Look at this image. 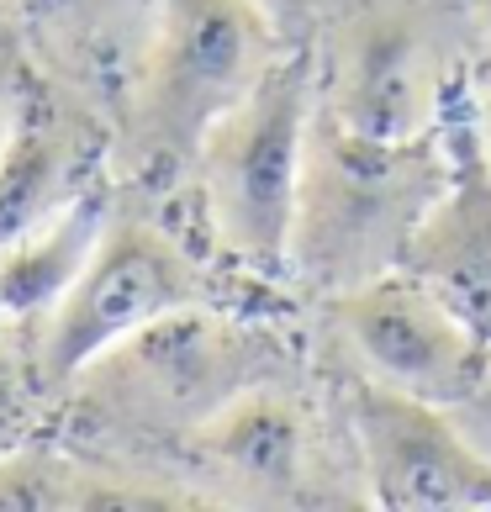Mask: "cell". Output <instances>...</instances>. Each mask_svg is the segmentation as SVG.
<instances>
[{
    "label": "cell",
    "mask_w": 491,
    "mask_h": 512,
    "mask_svg": "<svg viewBox=\"0 0 491 512\" xmlns=\"http://www.w3.org/2000/svg\"><path fill=\"white\" fill-rule=\"evenodd\" d=\"M64 206V143L32 111L11 122L0 148V254L32 238Z\"/></svg>",
    "instance_id": "7c38bea8"
},
{
    "label": "cell",
    "mask_w": 491,
    "mask_h": 512,
    "mask_svg": "<svg viewBox=\"0 0 491 512\" xmlns=\"http://www.w3.org/2000/svg\"><path fill=\"white\" fill-rule=\"evenodd\" d=\"M196 301V270L159 227L148 222H111L80 280L48 317L37 375L48 391L74 386L101 354L127 344L148 322Z\"/></svg>",
    "instance_id": "8992f818"
},
{
    "label": "cell",
    "mask_w": 491,
    "mask_h": 512,
    "mask_svg": "<svg viewBox=\"0 0 491 512\" xmlns=\"http://www.w3.org/2000/svg\"><path fill=\"white\" fill-rule=\"evenodd\" d=\"M328 312L338 333L349 338V349L360 354L365 375L391 391L455 407L470 402L486 381L491 344L439 291H428L407 270H386L333 296Z\"/></svg>",
    "instance_id": "52a82bcc"
},
{
    "label": "cell",
    "mask_w": 491,
    "mask_h": 512,
    "mask_svg": "<svg viewBox=\"0 0 491 512\" xmlns=\"http://www.w3.org/2000/svg\"><path fill=\"white\" fill-rule=\"evenodd\" d=\"M0 370H6V365H0ZM16 412H22V407H16V391H11V375H0V449H6V444H11V428H16ZM0 460H6V454H0Z\"/></svg>",
    "instance_id": "9a60e30c"
},
{
    "label": "cell",
    "mask_w": 491,
    "mask_h": 512,
    "mask_svg": "<svg viewBox=\"0 0 491 512\" xmlns=\"http://www.w3.org/2000/svg\"><path fill=\"white\" fill-rule=\"evenodd\" d=\"M470 37H476V64H481V85H491V0H481V11H476V27H470Z\"/></svg>",
    "instance_id": "5bb4252c"
},
{
    "label": "cell",
    "mask_w": 491,
    "mask_h": 512,
    "mask_svg": "<svg viewBox=\"0 0 491 512\" xmlns=\"http://www.w3.org/2000/svg\"><path fill=\"white\" fill-rule=\"evenodd\" d=\"M317 80L307 53L275 59L233 111H222L196 148V175L217 238L238 259L275 270L291 259V227L307 164Z\"/></svg>",
    "instance_id": "7a4b0ae2"
},
{
    "label": "cell",
    "mask_w": 491,
    "mask_h": 512,
    "mask_svg": "<svg viewBox=\"0 0 491 512\" xmlns=\"http://www.w3.org/2000/svg\"><path fill=\"white\" fill-rule=\"evenodd\" d=\"M106 233V201L74 196L53 212L32 238L0 254V317H37L53 312L64 291L80 280V270L96 254Z\"/></svg>",
    "instance_id": "8fae6325"
},
{
    "label": "cell",
    "mask_w": 491,
    "mask_h": 512,
    "mask_svg": "<svg viewBox=\"0 0 491 512\" xmlns=\"http://www.w3.org/2000/svg\"><path fill=\"white\" fill-rule=\"evenodd\" d=\"M449 175L433 206L418 217L402 270L439 291L470 328L491 344V164L476 117L449 132Z\"/></svg>",
    "instance_id": "9c48e42d"
},
{
    "label": "cell",
    "mask_w": 491,
    "mask_h": 512,
    "mask_svg": "<svg viewBox=\"0 0 491 512\" xmlns=\"http://www.w3.org/2000/svg\"><path fill=\"white\" fill-rule=\"evenodd\" d=\"M254 6L270 16V27H275L280 37H296V32L317 16V6H323V0H254Z\"/></svg>",
    "instance_id": "4fadbf2b"
},
{
    "label": "cell",
    "mask_w": 491,
    "mask_h": 512,
    "mask_svg": "<svg viewBox=\"0 0 491 512\" xmlns=\"http://www.w3.org/2000/svg\"><path fill=\"white\" fill-rule=\"evenodd\" d=\"M476 132H481L486 164H491V85H481V96H476Z\"/></svg>",
    "instance_id": "2e32d148"
},
{
    "label": "cell",
    "mask_w": 491,
    "mask_h": 512,
    "mask_svg": "<svg viewBox=\"0 0 491 512\" xmlns=\"http://www.w3.org/2000/svg\"><path fill=\"white\" fill-rule=\"evenodd\" d=\"M354 433L375 507L465 512L491 507V460L444 417L439 402L370 381L354 391Z\"/></svg>",
    "instance_id": "ba28073f"
},
{
    "label": "cell",
    "mask_w": 491,
    "mask_h": 512,
    "mask_svg": "<svg viewBox=\"0 0 491 512\" xmlns=\"http://www.w3.org/2000/svg\"><path fill=\"white\" fill-rule=\"evenodd\" d=\"M270 359L264 338L180 307L101 354L80 386L106 417L154 433H196L233 396L259 386Z\"/></svg>",
    "instance_id": "3957f363"
},
{
    "label": "cell",
    "mask_w": 491,
    "mask_h": 512,
    "mask_svg": "<svg viewBox=\"0 0 491 512\" xmlns=\"http://www.w3.org/2000/svg\"><path fill=\"white\" fill-rule=\"evenodd\" d=\"M455 16L439 0H365L333 32L328 117L365 138L407 143L444 117Z\"/></svg>",
    "instance_id": "277c9868"
},
{
    "label": "cell",
    "mask_w": 491,
    "mask_h": 512,
    "mask_svg": "<svg viewBox=\"0 0 491 512\" xmlns=\"http://www.w3.org/2000/svg\"><path fill=\"white\" fill-rule=\"evenodd\" d=\"M191 444L201 449L206 465H217L238 486L264 491V497H286V491H296V476H301L307 433H301V412L286 396L249 386L222 412L206 417L191 433Z\"/></svg>",
    "instance_id": "30bf717a"
},
{
    "label": "cell",
    "mask_w": 491,
    "mask_h": 512,
    "mask_svg": "<svg viewBox=\"0 0 491 512\" xmlns=\"http://www.w3.org/2000/svg\"><path fill=\"white\" fill-rule=\"evenodd\" d=\"M11 122H16V111L6 101V85H0V148H6V138H11Z\"/></svg>",
    "instance_id": "e0dca14e"
},
{
    "label": "cell",
    "mask_w": 491,
    "mask_h": 512,
    "mask_svg": "<svg viewBox=\"0 0 491 512\" xmlns=\"http://www.w3.org/2000/svg\"><path fill=\"white\" fill-rule=\"evenodd\" d=\"M280 32L254 0H164L143 80V138L159 159H196L201 138L275 64Z\"/></svg>",
    "instance_id": "5b68a950"
},
{
    "label": "cell",
    "mask_w": 491,
    "mask_h": 512,
    "mask_svg": "<svg viewBox=\"0 0 491 512\" xmlns=\"http://www.w3.org/2000/svg\"><path fill=\"white\" fill-rule=\"evenodd\" d=\"M444 175L449 148L433 143L428 132L407 143L365 138L328 117L317 101L291 227L296 270L328 296H344L386 270H402L407 238L433 206V196L444 191Z\"/></svg>",
    "instance_id": "6da1fadb"
}]
</instances>
